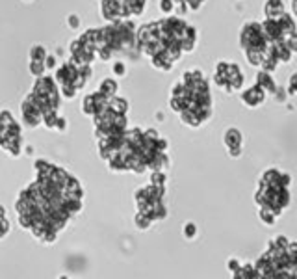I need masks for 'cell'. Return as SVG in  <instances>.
Wrapping results in <instances>:
<instances>
[{
    "label": "cell",
    "instance_id": "obj_1",
    "mask_svg": "<svg viewBox=\"0 0 297 279\" xmlns=\"http://www.w3.org/2000/svg\"><path fill=\"white\" fill-rule=\"evenodd\" d=\"M290 183L292 177L288 173H282L277 168L266 170L255 194V203L260 209H267L275 216H281L290 205Z\"/></svg>",
    "mask_w": 297,
    "mask_h": 279
},
{
    "label": "cell",
    "instance_id": "obj_2",
    "mask_svg": "<svg viewBox=\"0 0 297 279\" xmlns=\"http://www.w3.org/2000/svg\"><path fill=\"white\" fill-rule=\"evenodd\" d=\"M164 195H166V188L154 185H147L136 190L134 201L137 205V212L145 214L153 224L164 220L168 216V210H166V205H164Z\"/></svg>",
    "mask_w": 297,
    "mask_h": 279
},
{
    "label": "cell",
    "instance_id": "obj_3",
    "mask_svg": "<svg viewBox=\"0 0 297 279\" xmlns=\"http://www.w3.org/2000/svg\"><path fill=\"white\" fill-rule=\"evenodd\" d=\"M30 95L38 101V104L43 110V114L45 112H58V108H60V101H61L60 88H58L54 78L46 77V75L38 77Z\"/></svg>",
    "mask_w": 297,
    "mask_h": 279
},
{
    "label": "cell",
    "instance_id": "obj_4",
    "mask_svg": "<svg viewBox=\"0 0 297 279\" xmlns=\"http://www.w3.org/2000/svg\"><path fill=\"white\" fill-rule=\"evenodd\" d=\"M0 147L6 149L11 156H19L23 151L21 125L17 123L15 117L8 110L0 114Z\"/></svg>",
    "mask_w": 297,
    "mask_h": 279
},
{
    "label": "cell",
    "instance_id": "obj_5",
    "mask_svg": "<svg viewBox=\"0 0 297 279\" xmlns=\"http://www.w3.org/2000/svg\"><path fill=\"white\" fill-rule=\"evenodd\" d=\"M213 80L219 90L227 93L240 92L244 88V73L238 67V63L232 62H217L215 65V73H213Z\"/></svg>",
    "mask_w": 297,
    "mask_h": 279
},
{
    "label": "cell",
    "instance_id": "obj_6",
    "mask_svg": "<svg viewBox=\"0 0 297 279\" xmlns=\"http://www.w3.org/2000/svg\"><path fill=\"white\" fill-rule=\"evenodd\" d=\"M269 39L264 34V28H262V23H245L242 32H240V45L244 48V52L247 50H256V52H262L266 50Z\"/></svg>",
    "mask_w": 297,
    "mask_h": 279
},
{
    "label": "cell",
    "instance_id": "obj_7",
    "mask_svg": "<svg viewBox=\"0 0 297 279\" xmlns=\"http://www.w3.org/2000/svg\"><path fill=\"white\" fill-rule=\"evenodd\" d=\"M21 117H23V121L28 127H38L41 125V117H43V110L41 106L38 104V101L32 97V95H26L24 97L23 104H21Z\"/></svg>",
    "mask_w": 297,
    "mask_h": 279
},
{
    "label": "cell",
    "instance_id": "obj_8",
    "mask_svg": "<svg viewBox=\"0 0 297 279\" xmlns=\"http://www.w3.org/2000/svg\"><path fill=\"white\" fill-rule=\"evenodd\" d=\"M106 104H108V97H104L100 92L89 93L87 97H84V101H82V112H84L85 116H95V114L100 112Z\"/></svg>",
    "mask_w": 297,
    "mask_h": 279
},
{
    "label": "cell",
    "instance_id": "obj_9",
    "mask_svg": "<svg viewBox=\"0 0 297 279\" xmlns=\"http://www.w3.org/2000/svg\"><path fill=\"white\" fill-rule=\"evenodd\" d=\"M266 92L260 88V86H251V88H247L242 95H240V99H242V102H244L245 106H249V108H256V106H260L262 102L266 101Z\"/></svg>",
    "mask_w": 297,
    "mask_h": 279
},
{
    "label": "cell",
    "instance_id": "obj_10",
    "mask_svg": "<svg viewBox=\"0 0 297 279\" xmlns=\"http://www.w3.org/2000/svg\"><path fill=\"white\" fill-rule=\"evenodd\" d=\"M242 141H244V138H242V132L238 129H229L225 132V136H223V143H225V147L229 149L232 158L242 155Z\"/></svg>",
    "mask_w": 297,
    "mask_h": 279
},
{
    "label": "cell",
    "instance_id": "obj_11",
    "mask_svg": "<svg viewBox=\"0 0 297 279\" xmlns=\"http://www.w3.org/2000/svg\"><path fill=\"white\" fill-rule=\"evenodd\" d=\"M256 86H260L266 95H275V90H277V84H275L273 77H271V73H267V71H260L258 77H256Z\"/></svg>",
    "mask_w": 297,
    "mask_h": 279
},
{
    "label": "cell",
    "instance_id": "obj_12",
    "mask_svg": "<svg viewBox=\"0 0 297 279\" xmlns=\"http://www.w3.org/2000/svg\"><path fill=\"white\" fill-rule=\"evenodd\" d=\"M286 9H284V2L282 0H266L264 4V17L266 19H275V17L282 15Z\"/></svg>",
    "mask_w": 297,
    "mask_h": 279
},
{
    "label": "cell",
    "instance_id": "obj_13",
    "mask_svg": "<svg viewBox=\"0 0 297 279\" xmlns=\"http://www.w3.org/2000/svg\"><path fill=\"white\" fill-rule=\"evenodd\" d=\"M99 92L102 93L104 97L110 99V97L117 95V92H119V84H117V80H114V78H104L99 86Z\"/></svg>",
    "mask_w": 297,
    "mask_h": 279
},
{
    "label": "cell",
    "instance_id": "obj_14",
    "mask_svg": "<svg viewBox=\"0 0 297 279\" xmlns=\"http://www.w3.org/2000/svg\"><path fill=\"white\" fill-rule=\"evenodd\" d=\"M232 276L240 279H258V274H256V270H255V266L251 263L240 264V268L236 272H232Z\"/></svg>",
    "mask_w": 297,
    "mask_h": 279
},
{
    "label": "cell",
    "instance_id": "obj_15",
    "mask_svg": "<svg viewBox=\"0 0 297 279\" xmlns=\"http://www.w3.org/2000/svg\"><path fill=\"white\" fill-rule=\"evenodd\" d=\"M108 108L117 112V114H127V110H128V102H127V99H121V97L114 95V97H110V99H108Z\"/></svg>",
    "mask_w": 297,
    "mask_h": 279
},
{
    "label": "cell",
    "instance_id": "obj_16",
    "mask_svg": "<svg viewBox=\"0 0 297 279\" xmlns=\"http://www.w3.org/2000/svg\"><path fill=\"white\" fill-rule=\"evenodd\" d=\"M130 9V17H139L145 9V0H127Z\"/></svg>",
    "mask_w": 297,
    "mask_h": 279
},
{
    "label": "cell",
    "instance_id": "obj_17",
    "mask_svg": "<svg viewBox=\"0 0 297 279\" xmlns=\"http://www.w3.org/2000/svg\"><path fill=\"white\" fill-rule=\"evenodd\" d=\"M134 225H136L137 229L143 231V229H149V227L153 225V222L145 216V214H141V212H136V216H134Z\"/></svg>",
    "mask_w": 297,
    "mask_h": 279
},
{
    "label": "cell",
    "instance_id": "obj_18",
    "mask_svg": "<svg viewBox=\"0 0 297 279\" xmlns=\"http://www.w3.org/2000/svg\"><path fill=\"white\" fill-rule=\"evenodd\" d=\"M60 88V95L63 97V99H75L77 97V88L75 86H71V84H60L58 86Z\"/></svg>",
    "mask_w": 297,
    "mask_h": 279
},
{
    "label": "cell",
    "instance_id": "obj_19",
    "mask_svg": "<svg viewBox=\"0 0 297 279\" xmlns=\"http://www.w3.org/2000/svg\"><path fill=\"white\" fill-rule=\"evenodd\" d=\"M46 54H48V52L45 50V46L36 45V46H32V50H30V60H39V62H45Z\"/></svg>",
    "mask_w": 297,
    "mask_h": 279
},
{
    "label": "cell",
    "instance_id": "obj_20",
    "mask_svg": "<svg viewBox=\"0 0 297 279\" xmlns=\"http://www.w3.org/2000/svg\"><path fill=\"white\" fill-rule=\"evenodd\" d=\"M45 69L46 67L43 62H39V60H30V73L36 78L41 77V75H45Z\"/></svg>",
    "mask_w": 297,
    "mask_h": 279
},
{
    "label": "cell",
    "instance_id": "obj_21",
    "mask_svg": "<svg viewBox=\"0 0 297 279\" xmlns=\"http://www.w3.org/2000/svg\"><path fill=\"white\" fill-rule=\"evenodd\" d=\"M166 181H168V177H166L164 171H153V173H151V185L166 188Z\"/></svg>",
    "mask_w": 297,
    "mask_h": 279
},
{
    "label": "cell",
    "instance_id": "obj_22",
    "mask_svg": "<svg viewBox=\"0 0 297 279\" xmlns=\"http://www.w3.org/2000/svg\"><path fill=\"white\" fill-rule=\"evenodd\" d=\"M258 216H260V220H262V224H266V225H273L275 222H277V216L267 209H260Z\"/></svg>",
    "mask_w": 297,
    "mask_h": 279
},
{
    "label": "cell",
    "instance_id": "obj_23",
    "mask_svg": "<svg viewBox=\"0 0 297 279\" xmlns=\"http://www.w3.org/2000/svg\"><path fill=\"white\" fill-rule=\"evenodd\" d=\"M160 9L164 15H173V11H175V0H160Z\"/></svg>",
    "mask_w": 297,
    "mask_h": 279
},
{
    "label": "cell",
    "instance_id": "obj_24",
    "mask_svg": "<svg viewBox=\"0 0 297 279\" xmlns=\"http://www.w3.org/2000/svg\"><path fill=\"white\" fill-rule=\"evenodd\" d=\"M195 234H197V225L188 222V224L184 225V236H186L188 240H193V238H195Z\"/></svg>",
    "mask_w": 297,
    "mask_h": 279
},
{
    "label": "cell",
    "instance_id": "obj_25",
    "mask_svg": "<svg viewBox=\"0 0 297 279\" xmlns=\"http://www.w3.org/2000/svg\"><path fill=\"white\" fill-rule=\"evenodd\" d=\"M112 71H114V75L117 78H123L125 75H127V65L123 62H115L114 67H112Z\"/></svg>",
    "mask_w": 297,
    "mask_h": 279
},
{
    "label": "cell",
    "instance_id": "obj_26",
    "mask_svg": "<svg viewBox=\"0 0 297 279\" xmlns=\"http://www.w3.org/2000/svg\"><path fill=\"white\" fill-rule=\"evenodd\" d=\"M296 90H297V75H292V77H290V86H288L290 97H294V95H296Z\"/></svg>",
    "mask_w": 297,
    "mask_h": 279
},
{
    "label": "cell",
    "instance_id": "obj_27",
    "mask_svg": "<svg viewBox=\"0 0 297 279\" xmlns=\"http://www.w3.org/2000/svg\"><path fill=\"white\" fill-rule=\"evenodd\" d=\"M45 67L46 69H54L56 67V63H58V60H56V56L54 54H46V58H45Z\"/></svg>",
    "mask_w": 297,
    "mask_h": 279
},
{
    "label": "cell",
    "instance_id": "obj_28",
    "mask_svg": "<svg viewBox=\"0 0 297 279\" xmlns=\"http://www.w3.org/2000/svg\"><path fill=\"white\" fill-rule=\"evenodd\" d=\"M54 129H56V131H60V132L67 131V121H65V117L58 116V119H56V127H54Z\"/></svg>",
    "mask_w": 297,
    "mask_h": 279
},
{
    "label": "cell",
    "instance_id": "obj_29",
    "mask_svg": "<svg viewBox=\"0 0 297 279\" xmlns=\"http://www.w3.org/2000/svg\"><path fill=\"white\" fill-rule=\"evenodd\" d=\"M69 26L73 28V30H77V28H80V17L78 15H69Z\"/></svg>",
    "mask_w": 297,
    "mask_h": 279
},
{
    "label": "cell",
    "instance_id": "obj_30",
    "mask_svg": "<svg viewBox=\"0 0 297 279\" xmlns=\"http://www.w3.org/2000/svg\"><path fill=\"white\" fill-rule=\"evenodd\" d=\"M238 268H240V261H238V259H230V261H229V270L230 272H236Z\"/></svg>",
    "mask_w": 297,
    "mask_h": 279
},
{
    "label": "cell",
    "instance_id": "obj_31",
    "mask_svg": "<svg viewBox=\"0 0 297 279\" xmlns=\"http://www.w3.org/2000/svg\"><path fill=\"white\" fill-rule=\"evenodd\" d=\"M24 2H30V0H24Z\"/></svg>",
    "mask_w": 297,
    "mask_h": 279
}]
</instances>
